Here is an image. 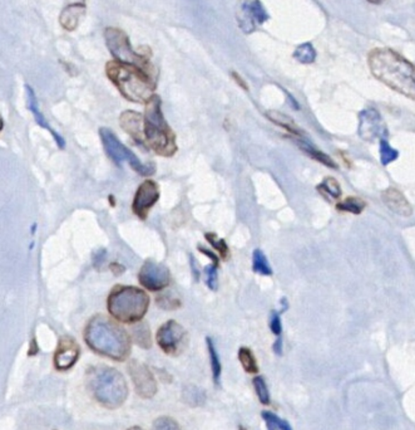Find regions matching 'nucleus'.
<instances>
[{
  "label": "nucleus",
  "instance_id": "25",
  "mask_svg": "<svg viewBox=\"0 0 415 430\" xmlns=\"http://www.w3.org/2000/svg\"><path fill=\"white\" fill-rule=\"evenodd\" d=\"M237 356H239L241 365L247 374H257L259 372V364H257L254 352L249 347H239Z\"/></svg>",
  "mask_w": 415,
  "mask_h": 430
},
{
  "label": "nucleus",
  "instance_id": "30",
  "mask_svg": "<svg viewBox=\"0 0 415 430\" xmlns=\"http://www.w3.org/2000/svg\"><path fill=\"white\" fill-rule=\"evenodd\" d=\"M252 384H254V389H255L256 395L260 400V403L262 405H270L271 397H270V392H269L265 379L262 377H255L252 380Z\"/></svg>",
  "mask_w": 415,
  "mask_h": 430
},
{
  "label": "nucleus",
  "instance_id": "34",
  "mask_svg": "<svg viewBox=\"0 0 415 430\" xmlns=\"http://www.w3.org/2000/svg\"><path fill=\"white\" fill-rule=\"evenodd\" d=\"M153 430H182V428L170 416H160L153 423Z\"/></svg>",
  "mask_w": 415,
  "mask_h": 430
},
{
  "label": "nucleus",
  "instance_id": "11",
  "mask_svg": "<svg viewBox=\"0 0 415 430\" xmlns=\"http://www.w3.org/2000/svg\"><path fill=\"white\" fill-rule=\"evenodd\" d=\"M128 371L134 382L137 395L144 399L153 398L157 394L158 387L153 374L151 372L149 367L139 361L132 360L128 365Z\"/></svg>",
  "mask_w": 415,
  "mask_h": 430
},
{
  "label": "nucleus",
  "instance_id": "43",
  "mask_svg": "<svg viewBox=\"0 0 415 430\" xmlns=\"http://www.w3.org/2000/svg\"><path fill=\"white\" fill-rule=\"evenodd\" d=\"M67 4H85V0H65Z\"/></svg>",
  "mask_w": 415,
  "mask_h": 430
},
{
  "label": "nucleus",
  "instance_id": "38",
  "mask_svg": "<svg viewBox=\"0 0 415 430\" xmlns=\"http://www.w3.org/2000/svg\"><path fill=\"white\" fill-rule=\"evenodd\" d=\"M198 251H200V252H203V254H206V257H208V258L211 259V261H212V263L218 267V263H220V258H218V256L213 254L212 252H210V251H208V249H205V248L203 247L198 248Z\"/></svg>",
  "mask_w": 415,
  "mask_h": 430
},
{
  "label": "nucleus",
  "instance_id": "17",
  "mask_svg": "<svg viewBox=\"0 0 415 430\" xmlns=\"http://www.w3.org/2000/svg\"><path fill=\"white\" fill-rule=\"evenodd\" d=\"M119 124L126 132L139 145L144 144V117L134 111H124L119 117Z\"/></svg>",
  "mask_w": 415,
  "mask_h": 430
},
{
  "label": "nucleus",
  "instance_id": "5",
  "mask_svg": "<svg viewBox=\"0 0 415 430\" xmlns=\"http://www.w3.org/2000/svg\"><path fill=\"white\" fill-rule=\"evenodd\" d=\"M87 382L93 398L107 409L121 408L129 395L126 377L109 366L91 367Z\"/></svg>",
  "mask_w": 415,
  "mask_h": 430
},
{
  "label": "nucleus",
  "instance_id": "31",
  "mask_svg": "<svg viewBox=\"0 0 415 430\" xmlns=\"http://www.w3.org/2000/svg\"><path fill=\"white\" fill-rule=\"evenodd\" d=\"M379 149H380V162H382L384 167H387L390 162H395L399 157V152L389 145L388 141L385 139L380 140Z\"/></svg>",
  "mask_w": 415,
  "mask_h": 430
},
{
  "label": "nucleus",
  "instance_id": "32",
  "mask_svg": "<svg viewBox=\"0 0 415 430\" xmlns=\"http://www.w3.org/2000/svg\"><path fill=\"white\" fill-rule=\"evenodd\" d=\"M205 238H206V241L217 251L218 254L221 256V258H227V256H229L230 253L229 246L226 244L224 239L218 238L217 236L213 234V233H206V234H205Z\"/></svg>",
  "mask_w": 415,
  "mask_h": 430
},
{
  "label": "nucleus",
  "instance_id": "35",
  "mask_svg": "<svg viewBox=\"0 0 415 430\" xmlns=\"http://www.w3.org/2000/svg\"><path fill=\"white\" fill-rule=\"evenodd\" d=\"M270 328H271L272 334L276 337L281 336L282 334V322L280 318V312L272 311L270 316Z\"/></svg>",
  "mask_w": 415,
  "mask_h": 430
},
{
  "label": "nucleus",
  "instance_id": "16",
  "mask_svg": "<svg viewBox=\"0 0 415 430\" xmlns=\"http://www.w3.org/2000/svg\"><path fill=\"white\" fill-rule=\"evenodd\" d=\"M382 199L387 208L400 216L408 218L413 214V208L404 195L398 189L388 188L382 193Z\"/></svg>",
  "mask_w": 415,
  "mask_h": 430
},
{
  "label": "nucleus",
  "instance_id": "10",
  "mask_svg": "<svg viewBox=\"0 0 415 430\" xmlns=\"http://www.w3.org/2000/svg\"><path fill=\"white\" fill-rule=\"evenodd\" d=\"M139 280L146 290L151 292H160L170 285V271L163 264L149 259L139 269Z\"/></svg>",
  "mask_w": 415,
  "mask_h": 430
},
{
  "label": "nucleus",
  "instance_id": "41",
  "mask_svg": "<svg viewBox=\"0 0 415 430\" xmlns=\"http://www.w3.org/2000/svg\"><path fill=\"white\" fill-rule=\"evenodd\" d=\"M232 77L235 78V81L239 83V86L242 87L245 91H247V86H246V82L242 80V77L241 75H237L236 72H232Z\"/></svg>",
  "mask_w": 415,
  "mask_h": 430
},
{
  "label": "nucleus",
  "instance_id": "20",
  "mask_svg": "<svg viewBox=\"0 0 415 430\" xmlns=\"http://www.w3.org/2000/svg\"><path fill=\"white\" fill-rule=\"evenodd\" d=\"M295 142H296L298 147H300L306 155L310 156L311 159H314L316 162H321L325 167H331V169H338L336 162L331 159L330 156L326 155L323 151L315 149L314 145H311L309 141L306 140L305 137H303V139H298V137H296Z\"/></svg>",
  "mask_w": 415,
  "mask_h": 430
},
{
  "label": "nucleus",
  "instance_id": "26",
  "mask_svg": "<svg viewBox=\"0 0 415 430\" xmlns=\"http://www.w3.org/2000/svg\"><path fill=\"white\" fill-rule=\"evenodd\" d=\"M132 337L136 344L144 347V349H149L152 346V340H151V332L149 328L147 327L146 323L137 322L134 323V330H132Z\"/></svg>",
  "mask_w": 415,
  "mask_h": 430
},
{
  "label": "nucleus",
  "instance_id": "42",
  "mask_svg": "<svg viewBox=\"0 0 415 430\" xmlns=\"http://www.w3.org/2000/svg\"><path fill=\"white\" fill-rule=\"evenodd\" d=\"M286 95H288V98L290 100V103H291V106H293V110H300V105H298V101L293 98V95H291V93H288V92H286Z\"/></svg>",
  "mask_w": 415,
  "mask_h": 430
},
{
  "label": "nucleus",
  "instance_id": "18",
  "mask_svg": "<svg viewBox=\"0 0 415 430\" xmlns=\"http://www.w3.org/2000/svg\"><path fill=\"white\" fill-rule=\"evenodd\" d=\"M26 91H27L28 108H29V110L32 111L33 116H34V119H36V122H37L41 127H43V129H45L47 131H49L50 135L53 136V139L55 140V142H57V145H58L60 149H64V147H65V140H64L63 137H62V135L58 134L57 131H54V130L50 127V125L48 124V121L45 120L42 111L39 110L37 96H36V93H34V91H33L32 87L28 86L27 85V86H26Z\"/></svg>",
  "mask_w": 415,
  "mask_h": 430
},
{
  "label": "nucleus",
  "instance_id": "13",
  "mask_svg": "<svg viewBox=\"0 0 415 430\" xmlns=\"http://www.w3.org/2000/svg\"><path fill=\"white\" fill-rule=\"evenodd\" d=\"M237 22L241 29L245 33L255 31L257 26H261L269 21V14L265 11L260 0H245L239 8Z\"/></svg>",
  "mask_w": 415,
  "mask_h": 430
},
{
  "label": "nucleus",
  "instance_id": "21",
  "mask_svg": "<svg viewBox=\"0 0 415 430\" xmlns=\"http://www.w3.org/2000/svg\"><path fill=\"white\" fill-rule=\"evenodd\" d=\"M266 116L269 119L271 120L274 124L279 125V126H281L282 129L286 130L289 134L293 135V136L298 137V139H303L305 137L303 131L298 129L296 124L293 122V120L286 116L285 113L277 112V111H269L266 113Z\"/></svg>",
  "mask_w": 415,
  "mask_h": 430
},
{
  "label": "nucleus",
  "instance_id": "12",
  "mask_svg": "<svg viewBox=\"0 0 415 430\" xmlns=\"http://www.w3.org/2000/svg\"><path fill=\"white\" fill-rule=\"evenodd\" d=\"M160 200V187L153 180H146L139 185L134 194L132 211L139 219L144 221L149 216V210Z\"/></svg>",
  "mask_w": 415,
  "mask_h": 430
},
{
  "label": "nucleus",
  "instance_id": "19",
  "mask_svg": "<svg viewBox=\"0 0 415 430\" xmlns=\"http://www.w3.org/2000/svg\"><path fill=\"white\" fill-rule=\"evenodd\" d=\"M85 16V4H67L60 13L59 22L65 31L72 32L78 28Z\"/></svg>",
  "mask_w": 415,
  "mask_h": 430
},
{
  "label": "nucleus",
  "instance_id": "1",
  "mask_svg": "<svg viewBox=\"0 0 415 430\" xmlns=\"http://www.w3.org/2000/svg\"><path fill=\"white\" fill-rule=\"evenodd\" d=\"M372 75L385 86L415 101V65L390 48H374L367 56Z\"/></svg>",
  "mask_w": 415,
  "mask_h": 430
},
{
  "label": "nucleus",
  "instance_id": "45",
  "mask_svg": "<svg viewBox=\"0 0 415 430\" xmlns=\"http://www.w3.org/2000/svg\"><path fill=\"white\" fill-rule=\"evenodd\" d=\"M369 3H372V4H379V3H382L383 0H367Z\"/></svg>",
  "mask_w": 415,
  "mask_h": 430
},
{
  "label": "nucleus",
  "instance_id": "46",
  "mask_svg": "<svg viewBox=\"0 0 415 430\" xmlns=\"http://www.w3.org/2000/svg\"><path fill=\"white\" fill-rule=\"evenodd\" d=\"M127 430H144L142 429V428H139V426H132V428H129V429Z\"/></svg>",
  "mask_w": 415,
  "mask_h": 430
},
{
  "label": "nucleus",
  "instance_id": "7",
  "mask_svg": "<svg viewBox=\"0 0 415 430\" xmlns=\"http://www.w3.org/2000/svg\"><path fill=\"white\" fill-rule=\"evenodd\" d=\"M104 38L107 47L114 57V61L123 65H134L156 78L155 70L149 63V57L139 54V52L132 48L126 33L118 28H107Z\"/></svg>",
  "mask_w": 415,
  "mask_h": 430
},
{
  "label": "nucleus",
  "instance_id": "24",
  "mask_svg": "<svg viewBox=\"0 0 415 430\" xmlns=\"http://www.w3.org/2000/svg\"><path fill=\"white\" fill-rule=\"evenodd\" d=\"M318 192L328 200H336L341 198L340 184L334 178H326L323 183L318 185Z\"/></svg>",
  "mask_w": 415,
  "mask_h": 430
},
{
  "label": "nucleus",
  "instance_id": "29",
  "mask_svg": "<svg viewBox=\"0 0 415 430\" xmlns=\"http://www.w3.org/2000/svg\"><path fill=\"white\" fill-rule=\"evenodd\" d=\"M261 416L266 423L267 430H293L291 425L289 424L286 420L281 419L272 411L265 410V411H262Z\"/></svg>",
  "mask_w": 415,
  "mask_h": 430
},
{
  "label": "nucleus",
  "instance_id": "47",
  "mask_svg": "<svg viewBox=\"0 0 415 430\" xmlns=\"http://www.w3.org/2000/svg\"><path fill=\"white\" fill-rule=\"evenodd\" d=\"M3 129V119H1V116H0V130Z\"/></svg>",
  "mask_w": 415,
  "mask_h": 430
},
{
  "label": "nucleus",
  "instance_id": "4",
  "mask_svg": "<svg viewBox=\"0 0 415 430\" xmlns=\"http://www.w3.org/2000/svg\"><path fill=\"white\" fill-rule=\"evenodd\" d=\"M160 96L153 95L146 103L144 116V144L163 157H171L177 152L176 135L172 131L162 112Z\"/></svg>",
  "mask_w": 415,
  "mask_h": 430
},
{
  "label": "nucleus",
  "instance_id": "27",
  "mask_svg": "<svg viewBox=\"0 0 415 430\" xmlns=\"http://www.w3.org/2000/svg\"><path fill=\"white\" fill-rule=\"evenodd\" d=\"M316 51L311 43H303L298 46L293 52V58L303 63V65H311L316 60Z\"/></svg>",
  "mask_w": 415,
  "mask_h": 430
},
{
  "label": "nucleus",
  "instance_id": "15",
  "mask_svg": "<svg viewBox=\"0 0 415 430\" xmlns=\"http://www.w3.org/2000/svg\"><path fill=\"white\" fill-rule=\"evenodd\" d=\"M101 140L103 142V147L106 150V154L111 160H112L117 167H121L123 162H127L129 149L123 145L121 141L118 140L117 136L114 135L112 130L102 127L99 130Z\"/></svg>",
  "mask_w": 415,
  "mask_h": 430
},
{
  "label": "nucleus",
  "instance_id": "39",
  "mask_svg": "<svg viewBox=\"0 0 415 430\" xmlns=\"http://www.w3.org/2000/svg\"><path fill=\"white\" fill-rule=\"evenodd\" d=\"M274 352L276 354V355H282V337L281 336H279L277 337L276 341H275V344H274Z\"/></svg>",
  "mask_w": 415,
  "mask_h": 430
},
{
  "label": "nucleus",
  "instance_id": "2",
  "mask_svg": "<svg viewBox=\"0 0 415 430\" xmlns=\"http://www.w3.org/2000/svg\"><path fill=\"white\" fill-rule=\"evenodd\" d=\"M85 341L93 352L119 362L127 360L132 350V339L126 328L103 315L87 323Z\"/></svg>",
  "mask_w": 415,
  "mask_h": 430
},
{
  "label": "nucleus",
  "instance_id": "33",
  "mask_svg": "<svg viewBox=\"0 0 415 430\" xmlns=\"http://www.w3.org/2000/svg\"><path fill=\"white\" fill-rule=\"evenodd\" d=\"M203 273H205V280H206L208 288L211 290H217V266H215L213 263L208 264L203 269Z\"/></svg>",
  "mask_w": 415,
  "mask_h": 430
},
{
  "label": "nucleus",
  "instance_id": "37",
  "mask_svg": "<svg viewBox=\"0 0 415 430\" xmlns=\"http://www.w3.org/2000/svg\"><path fill=\"white\" fill-rule=\"evenodd\" d=\"M190 263H191L192 273L195 276V280H200V269H198V261L195 259L192 254H190Z\"/></svg>",
  "mask_w": 415,
  "mask_h": 430
},
{
  "label": "nucleus",
  "instance_id": "3",
  "mask_svg": "<svg viewBox=\"0 0 415 430\" xmlns=\"http://www.w3.org/2000/svg\"><path fill=\"white\" fill-rule=\"evenodd\" d=\"M106 73L117 87L118 91L131 103L146 105L155 95V77L134 65H123L117 61H112L107 63Z\"/></svg>",
  "mask_w": 415,
  "mask_h": 430
},
{
  "label": "nucleus",
  "instance_id": "6",
  "mask_svg": "<svg viewBox=\"0 0 415 430\" xmlns=\"http://www.w3.org/2000/svg\"><path fill=\"white\" fill-rule=\"evenodd\" d=\"M149 293L134 285H118L107 298V310L121 323L141 322L149 311Z\"/></svg>",
  "mask_w": 415,
  "mask_h": 430
},
{
  "label": "nucleus",
  "instance_id": "23",
  "mask_svg": "<svg viewBox=\"0 0 415 430\" xmlns=\"http://www.w3.org/2000/svg\"><path fill=\"white\" fill-rule=\"evenodd\" d=\"M252 269L254 272L257 275L266 276L270 277L272 276L271 266L267 261L265 253L262 252L261 249H255L254 254H252Z\"/></svg>",
  "mask_w": 415,
  "mask_h": 430
},
{
  "label": "nucleus",
  "instance_id": "28",
  "mask_svg": "<svg viewBox=\"0 0 415 430\" xmlns=\"http://www.w3.org/2000/svg\"><path fill=\"white\" fill-rule=\"evenodd\" d=\"M365 206H367V204H365L364 200L360 199V198H355V196H349L340 203H338L336 209L339 211H344V213L359 215L362 214V210L365 209Z\"/></svg>",
  "mask_w": 415,
  "mask_h": 430
},
{
  "label": "nucleus",
  "instance_id": "36",
  "mask_svg": "<svg viewBox=\"0 0 415 430\" xmlns=\"http://www.w3.org/2000/svg\"><path fill=\"white\" fill-rule=\"evenodd\" d=\"M157 303L165 310H175L177 307H180V301H177L175 298H168L167 295L157 297Z\"/></svg>",
  "mask_w": 415,
  "mask_h": 430
},
{
  "label": "nucleus",
  "instance_id": "44",
  "mask_svg": "<svg viewBox=\"0 0 415 430\" xmlns=\"http://www.w3.org/2000/svg\"><path fill=\"white\" fill-rule=\"evenodd\" d=\"M281 303H282V312L286 311V310H288V307H289V303H288V301H286V298H282Z\"/></svg>",
  "mask_w": 415,
  "mask_h": 430
},
{
  "label": "nucleus",
  "instance_id": "22",
  "mask_svg": "<svg viewBox=\"0 0 415 430\" xmlns=\"http://www.w3.org/2000/svg\"><path fill=\"white\" fill-rule=\"evenodd\" d=\"M206 344H208V357H210V362H211L213 382H215V385H218L220 380H221V372H222L220 356H218L217 350H216V346L213 344L211 337L206 339Z\"/></svg>",
  "mask_w": 415,
  "mask_h": 430
},
{
  "label": "nucleus",
  "instance_id": "48",
  "mask_svg": "<svg viewBox=\"0 0 415 430\" xmlns=\"http://www.w3.org/2000/svg\"><path fill=\"white\" fill-rule=\"evenodd\" d=\"M239 430H247L244 425H239Z\"/></svg>",
  "mask_w": 415,
  "mask_h": 430
},
{
  "label": "nucleus",
  "instance_id": "8",
  "mask_svg": "<svg viewBox=\"0 0 415 430\" xmlns=\"http://www.w3.org/2000/svg\"><path fill=\"white\" fill-rule=\"evenodd\" d=\"M156 341L166 355H178L186 347V330L175 320H170L157 330Z\"/></svg>",
  "mask_w": 415,
  "mask_h": 430
},
{
  "label": "nucleus",
  "instance_id": "14",
  "mask_svg": "<svg viewBox=\"0 0 415 430\" xmlns=\"http://www.w3.org/2000/svg\"><path fill=\"white\" fill-rule=\"evenodd\" d=\"M80 355V345L70 336H64L59 340L58 346L54 354V367L59 371L72 369Z\"/></svg>",
  "mask_w": 415,
  "mask_h": 430
},
{
  "label": "nucleus",
  "instance_id": "40",
  "mask_svg": "<svg viewBox=\"0 0 415 430\" xmlns=\"http://www.w3.org/2000/svg\"><path fill=\"white\" fill-rule=\"evenodd\" d=\"M104 258H106V251H104V249L98 251V256H95V264H96V266H101L102 262L104 261Z\"/></svg>",
  "mask_w": 415,
  "mask_h": 430
},
{
  "label": "nucleus",
  "instance_id": "9",
  "mask_svg": "<svg viewBox=\"0 0 415 430\" xmlns=\"http://www.w3.org/2000/svg\"><path fill=\"white\" fill-rule=\"evenodd\" d=\"M357 132L362 140L374 142L384 140L388 136V129L378 110L365 108L359 113V129Z\"/></svg>",
  "mask_w": 415,
  "mask_h": 430
}]
</instances>
